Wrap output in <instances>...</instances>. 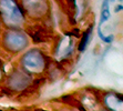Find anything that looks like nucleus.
<instances>
[{
  "label": "nucleus",
  "instance_id": "f257e3e1",
  "mask_svg": "<svg viewBox=\"0 0 123 111\" xmlns=\"http://www.w3.org/2000/svg\"><path fill=\"white\" fill-rule=\"evenodd\" d=\"M0 19L8 28H20L25 22V11L18 0H0Z\"/></svg>",
  "mask_w": 123,
  "mask_h": 111
},
{
  "label": "nucleus",
  "instance_id": "f03ea898",
  "mask_svg": "<svg viewBox=\"0 0 123 111\" xmlns=\"http://www.w3.org/2000/svg\"><path fill=\"white\" fill-rule=\"evenodd\" d=\"M29 38L18 28H9L2 36V47L12 54L19 53L28 47Z\"/></svg>",
  "mask_w": 123,
  "mask_h": 111
},
{
  "label": "nucleus",
  "instance_id": "7ed1b4c3",
  "mask_svg": "<svg viewBox=\"0 0 123 111\" xmlns=\"http://www.w3.org/2000/svg\"><path fill=\"white\" fill-rule=\"evenodd\" d=\"M46 56L39 50H30L20 59V65L28 73H40L47 68Z\"/></svg>",
  "mask_w": 123,
  "mask_h": 111
},
{
  "label": "nucleus",
  "instance_id": "20e7f679",
  "mask_svg": "<svg viewBox=\"0 0 123 111\" xmlns=\"http://www.w3.org/2000/svg\"><path fill=\"white\" fill-rule=\"evenodd\" d=\"M30 73L26 72L23 69H19L13 71L8 80L6 81L7 89L12 92L23 91L30 85Z\"/></svg>",
  "mask_w": 123,
  "mask_h": 111
},
{
  "label": "nucleus",
  "instance_id": "39448f33",
  "mask_svg": "<svg viewBox=\"0 0 123 111\" xmlns=\"http://www.w3.org/2000/svg\"><path fill=\"white\" fill-rule=\"evenodd\" d=\"M23 11L34 18L41 17L47 12V2L44 0H20Z\"/></svg>",
  "mask_w": 123,
  "mask_h": 111
},
{
  "label": "nucleus",
  "instance_id": "423d86ee",
  "mask_svg": "<svg viewBox=\"0 0 123 111\" xmlns=\"http://www.w3.org/2000/svg\"><path fill=\"white\" fill-rule=\"evenodd\" d=\"M102 104L106 111H123V94L106 92L102 97Z\"/></svg>",
  "mask_w": 123,
  "mask_h": 111
},
{
  "label": "nucleus",
  "instance_id": "0eeeda50",
  "mask_svg": "<svg viewBox=\"0 0 123 111\" xmlns=\"http://www.w3.org/2000/svg\"><path fill=\"white\" fill-rule=\"evenodd\" d=\"M111 17V12H110V0H103L102 7H101V14H100V21L98 25V34L99 38L105 43H111L114 39L113 36H104L102 32V25L106 21H109Z\"/></svg>",
  "mask_w": 123,
  "mask_h": 111
},
{
  "label": "nucleus",
  "instance_id": "6e6552de",
  "mask_svg": "<svg viewBox=\"0 0 123 111\" xmlns=\"http://www.w3.org/2000/svg\"><path fill=\"white\" fill-rule=\"evenodd\" d=\"M92 31H93V27L90 26L86 31L82 32V37H81L80 42L78 45V51L79 52L86 51V49L88 48V46H89V43H90V40L92 39Z\"/></svg>",
  "mask_w": 123,
  "mask_h": 111
},
{
  "label": "nucleus",
  "instance_id": "1a4fd4ad",
  "mask_svg": "<svg viewBox=\"0 0 123 111\" xmlns=\"http://www.w3.org/2000/svg\"><path fill=\"white\" fill-rule=\"evenodd\" d=\"M29 36L33 39L34 42H38V43L47 41V39H48V32L41 28H38L34 31H31Z\"/></svg>",
  "mask_w": 123,
  "mask_h": 111
},
{
  "label": "nucleus",
  "instance_id": "9d476101",
  "mask_svg": "<svg viewBox=\"0 0 123 111\" xmlns=\"http://www.w3.org/2000/svg\"><path fill=\"white\" fill-rule=\"evenodd\" d=\"M67 3H68L69 6L71 7V9H73V10L77 9V2H75V0H67Z\"/></svg>",
  "mask_w": 123,
  "mask_h": 111
},
{
  "label": "nucleus",
  "instance_id": "9b49d317",
  "mask_svg": "<svg viewBox=\"0 0 123 111\" xmlns=\"http://www.w3.org/2000/svg\"><path fill=\"white\" fill-rule=\"evenodd\" d=\"M123 10V6H121V5H119V6L115 7V12H119V11H122Z\"/></svg>",
  "mask_w": 123,
  "mask_h": 111
},
{
  "label": "nucleus",
  "instance_id": "f8f14e48",
  "mask_svg": "<svg viewBox=\"0 0 123 111\" xmlns=\"http://www.w3.org/2000/svg\"><path fill=\"white\" fill-rule=\"evenodd\" d=\"M2 78V67H1V65H0V79Z\"/></svg>",
  "mask_w": 123,
  "mask_h": 111
},
{
  "label": "nucleus",
  "instance_id": "ddd939ff",
  "mask_svg": "<svg viewBox=\"0 0 123 111\" xmlns=\"http://www.w3.org/2000/svg\"><path fill=\"white\" fill-rule=\"evenodd\" d=\"M70 111H80V110H77V109L74 108V109H73V110H70Z\"/></svg>",
  "mask_w": 123,
  "mask_h": 111
},
{
  "label": "nucleus",
  "instance_id": "4468645a",
  "mask_svg": "<svg viewBox=\"0 0 123 111\" xmlns=\"http://www.w3.org/2000/svg\"><path fill=\"white\" fill-rule=\"evenodd\" d=\"M99 111H106V110H99Z\"/></svg>",
  "mask_w": 123,
  "mask_h": 111
},
{
  "label": "nucleus",
  "instance_id": "2eb2a0df",
  "mask_svg": "<svg viewBox=\"0 0 123 111\" xmlns=\"http://www.w3.org/2000/svg\"><path fill=\"white\" fill-rule=\"evenodd\" d=\"M120 1H123V0H120Z\"/></svg>",
  "mask_w": 123,
  "mask_h": 111
}]
</instances>
